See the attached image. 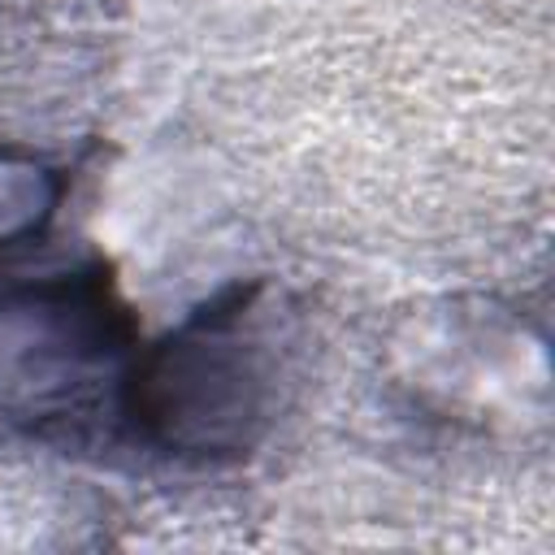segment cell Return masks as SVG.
Here are the masks:
<instances>
[{
	"label": "cell",
	"instance_id": "obj_1",
	"mask_svg": "<svg viewBox=\"0 0 555 555\" xmlns=\"http://www.w3.org/2000/svg\"><path fill=\"white\" fill-rule=\"evenodd\" d=\"M282 356L260 286H234L130 356L117 408L134 438L173 460H238L273 425Z\"/></svg>",
	"mask_w": 555,
	"mask_h": 555
},
{
	"label": "cell",
	"instance_id": "obj_2",
	"mask_svg": "<svg viewBox=\"0 0 555 555\" xmlns=\"http://www.w3.org/2000/svg\"><path fill=\"white\" fill-rule=\"evenodd\" d=\"M130 338L104 260L0 269V425L39 434L117 399Z\"/></svg>",
	"mask_w": 555,
	"mask_h": 555
},
{
	"label": "cell",
	"instance_id": "obj_3",
	"mask_svg": "<svg viewBox=\"0 0 555 555\" xmlns=\"http://www.w3.org/2000/svg\"><path fill=\"white\" fill-rule=\"evenodd\" d=\"M61 204V178L26 152H0V251L39 238Z\"/></svg>",
	"mask_w": 555,
	"mask_h": 555
}]
</instances>
